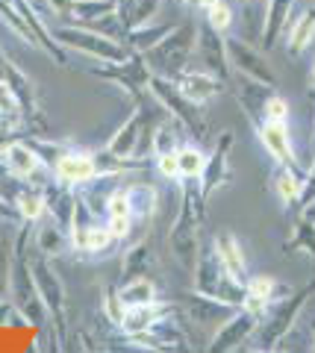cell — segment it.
<instances>
[{
    "instance_id": "cell-1",
    "label": "cell",
    "mask_w": 315,
    "mask_h": 353,
    "mask_svg": "<svg viewBox=\"0 0 315 353\" xmlns=\"http://www.w3.org/2000/svg\"><path fill=\"white\" fill-rule=\"evenodd\" d=\"M53 36L59 39L62 48L77 50L83 57H89L101 65H124V62L133 59V50H130L124 41H115L110 36H103V32L83 27V24L59 27V30H53Z\"/></svg>"
},
{
    "instance_id": "cell-2",
    "label": "cell",
    "mask_w": 315,
    "mask_h": 353,
    "mask_svg": "<svg viewBox=\"0 0 315 353\" xmlns=\"http://www.w3.org/2000/svg\"><path fill=\"white\" fill-rule=\"evenodd\" d=\"M309 294H315V283H309L303 292H292L283 301H277V309L271 315L263 318V333H259V345L265 350H274L280 341H283L292 330H295V321L301 318V309L307 306Z\"/></svg>"
},
{
    "instance_id": "cell-3",
    "label": "cell",
    "mask_w": 315,
    "mask_h": 353,
    "mask_svg": "<svg viewBox=\"0 0 315 353\" xmlns=\"http://www.w3.org/2000/svg\"><path fill=\"white\" fill-rule=\"evenodd\" d=\"M148 92L154 94V101L159 103V109H168V115L177 121V124L186 130V132H194V136H201V115H198V106L189 103L186 97L180 94L177 83H174V77H162V74H150L148 80Z\"/></svg>"
},
{
    "instance_id": "cell-4",
    "label": "cell",
    "mask_w": 315,
    "mask_h": 353,
    "mask_svg": "<svg viewBox=\"0 0 315 353\" xmlns=\"http://www.w3.org/2000/svg\"><path fill=\"white\" fill-rule=\"evenodd\" d=\"M194 41H198V27L194 24H177L154 50H148L145 57L154 65H159V68H165L171 74H180L192 59Z\"/></svg>"
},
{
    "instance_id": "cell-5",
    "label": "cell",
    "mask_w": 315,
    "mask_h": 353,
    "mask_svg": "<svg viewBox=\"0 0 315 353\" xmlns=\"http://www.w3.org/2000/svg\"><path fill=\"white\" fill-rule=\"evenodd\" d=\"M224 41H227V59H230V68H236L242 77H247V80H254L259 85H268V88L277 85V77H274V71H271L268 59L254 48L251 41L242 39V36H230Z\"/></svg>"
},
{
    "instance_id": "cell-6",
    "label": "cell",
    "mask_w": 315,
    "mask_h": 353,
    "mask_svg": "<svg viewBox=\"0 0 315 353\" xmlns=\"http://www.w3.org/2000/svg\"><path fill=\"white\" fill-rule=\"evenodd\" d=\"M236 145V139H233V132H221L219 139H215V148L212 153L206 157V168L201 174V192L203 197H212L215 192H221L227 183H230V176H233V168H230V150Z\"/></svg>"
},
{
    "instance_id": "cell-7",
    "label": "cell",
    "mask_w": 315,
    "mask_h": 353,
    "mask_svg": "<svg viewBox=\"0 0 315 353\" xmlns=\"http://www.w3.org/2000/svg\"><path fill=\"white\" fill-rule=\"evenodd\" d=\"M15 277V309H18V315H21V321H27V324H45L48 321V306L45 301H41V294H39V285L36 280H32V271H30V265H18V268L12 271Z\"/></svg>"
},
{
    "instance_id": "cell-8",
    "label": "cell",
    "mask_w": 315,
    "mask_h": 353,
    "mask_svg": "<svg viewBox=\"0 0 315 353\" xmlns=\"http://www.w3.org/2000/svg\"><path fill=\"white\" fill-rule=\"evenodd\" d=\"M150 118L145 109H136L133 115H130L121 127L112 132V139L106 141V150L112 153L118 159H127V162H136L139 157V145H142V139L150 136Z\"/></svg>"
},
{
    "instance_id": "cell-9",
    "label": "cell",
    "mask_w": 315,
    "mask_h": 353,
    "mask_svg": "<svg viewBox=\"0 0 315 353\" xmlns=\"http://www.w3.org/2000/svg\"><path fill=\"white\" fill-rule=\"evenodd\" d=\"M259 324H263V318H256L251 315L247 309L238 306L236 312L227 318V321H221V327L215 330V336L210 341V350H236V347H242L251 341V336L259 330Z\"/></svg>"
},
{
    "instance_id": "cell-10",
    "label": "cell",
    "mask_w": 315,
    "mask_h": 353,
    "mask_svg": "<svg viewBox=\"0 0 315 353\" xmlns=\"http://www.w3.org/2000/svg\"><path fill=\"white\" fill-rule=\"evenodd\" d=\"M168 248L174 253V259L192 274L194 262H198V253H201V227L189 215L180 212V218L174 221V227L168 233Z\"/></svg>"
},
{
    "instance_id": "cell-11",
    "label": "cell",
    "mask_w": 315,
    "mask_h": 353,
    "mask_svg": "<svg viewBox=\"0 0 315 353\" xmlns=\"http://www.w3.org/2000/svg\"><path fill=\"white\" fill-rule=\"evenodd\" d=\"M0 157H3L6 171L12 174L15 180L30 183V185H39V183H41V180H39V174H45V171H48L45 159H41L30 145H24V141H12V145H6Z\"/></svg>"
},
{
    "instance_id": "cell-12",
    "label": "cell",
    "mask_w": 315,
    "mask_h": 353,
    "mask_svg": "<svg viewBox=\"0 0 315 353\" xmlns=\"http://www.w3.org/2000/svg\"><path fill=\"white\" fill-rule=\"evenodd\" d=\"M174 83H177L180 94L194 106L210 103L212 97H219L221 88H224V83L219 80V77H212L203 68H183L180 74H174Z\"/></svg>"
},
{
    "instance_id": "cell-13",
    "label": "cell",
    "mask_w": 315,
    "mask_h": 353,
    "mask_svg": "<svg viewBox=\"0 0 315 353\" xmlns=\"http://www.w3.org/2000/svg\"><path fill=\"white\" fill-rule=\"evenodd\" d=\"M53 176L65 185H83L97 176V162L94 153L85 150H62L57 159H53Z\"/></svg>"
},
{
    "instance_id": "cell-14",
    "label": "cell",
    "mask_w": 315,
    "mask_h": 353,
    "mask_svg": "<svg viewBox=\"0 0 315 353\" xmlns=\"http://www.w3.org/2000/svg\"><path fill=\"white\" fill-rule=\"evenodd\" d=\"M194 48H198L201 57H203V71L219 77L221 83L230 80V59H227V41H224L221 32H215L212 27H201Z\"/></svg>"
},
{
    "instance_id": "cell-15",
    "label": "cell",
    "mask_w": 315,
    "mask_h": 353,
    "mask_svg": "<svg viewBox=\"0 0 315 353\" xmlns=\"http://www.w3.org/2000/svg\"><path fill=\"white\" fill-rule=\"evenodd\" d=\"M180 309L186 312L189 321L194 324H206V321H227L238 306L233 303H224L219 301V297H212V294H203V292H189V294H183V301H180Z\"/></svg>"
},
{
    "instance_id": "cell-16",
    "label": "cell",
    "mask_w": 315,
    "mask_h": 353,
    "mask_svg": "<svg viewBox=\"0 0 315 353\" xmlns=\"http://www.w3.org/2000/svg\"><path fill=\"white\" fill-rule=\"evenodd\" d=\"M256 124V121H251ZM256 136L263 141V148L268 150V157L274 159L277 165H298L295 159V148H292V136H289V124L286 121H263V124H256Z\"/></svg>"
},
{
    "instance_id": "cell-17",
    "label": "cell",
    "mask_w": 315,
    "mask_h": 353,
    "mask_svg": "<svg viewBox=\"0 0 315 353\" xmlns=\"http://www.w3.org/2000/svg\"><path fill=\"white\" fill-rule=\"evenodd\" d=\"M30 271H32V280H36V285H39L41 301H45V306H48V315L59 321V318L65 315V285L59 280V274L53 271L45 259L32 262Z\"/></svg>"
},
{
    "instance_id": "cell-18",
    "label": "cell",
    "mask_w": 315,
    "mask_h": 353,
    "mask_svg": "<svg viewBox=\"0 0 315 353\" xmlns=\"http://www.w3.org/2000/svg\"><path fill=\"white\" fill-rule=\"evenodd\" d=\"M212 248H215V253H219V259L224 262L227 274H230L238 285H245L247 277H251V271H247V256H245L242 245H238L236 233H230V230H221V233L212 239Z\"/></svg>"
},
{
    "instance_id": "cell-19",
    "label": "cell",
    "mask_w": 315,
    "mask_h": 353,
    "mask_svg": "<svg viewBox=\"0 0 315 353\" xmlns=\"http://www.w3.org/2000/svg\"><path fill=\"white\" fill-rule=\"evenodd\" d=\"M295 12V0H265V18H263V32H259V44L263 50H274L280 36H283L286 24Z\"/></svg>"
},
{
    "instance_id": "cell-20",
    "label": "cell",
    "mask_w": 315,
    "mask_h": 353,
    "mask_svg": "<svg viewBox=\"0 0 315 353\" xmlns=\"http://www.w3.org/2000/svg\"><path fill=\"white\" fill-rule=\"evenodd\" d=\"M168 312V306L165 303H148V306H127L124 309V315H121V321H118V330L130 339V336H142L148 333L150 327H154L156 318H162Z\"/></svg>"
},
{
    "instance_id": "cell-21",
    "label": "cell",
    "mask_w": 315,
    "mask_h": 353,
    "mask_svg": "<svg viewBox=\"0 0 315 353\" xmlns=\"http://www.w3.org/2000/svg\"><path fill=\"white\" fill-rule=\"evenodd\" d=\"M45 201H48V215L57 221L59 227L71 230L74 209H77V192H71V185H65V183L57 180V185H48Z\"/></svg>"
},
{
    "instance_id": "cell-22",
    "label": "cell",
    "mask_w": 315,
    "mask_h": 353,
    "mask_svg": "<svg viewBox=\"0 0 315 353\" xmlns=\"http://www.w3.org/2000/svg\"><path fill=\"white\" fill-rule=\"evenodd\" d=\"M21 15H24V21L30 24V30H32V36H36V41L45 48L53 59H57V65H65V53H62V44H59V39L53 36V32L45 27V21L39 18V12H36V6L32 3H27V0H15L12 3Z\"/></svg>"
},
{
    "instance_id": "cell-23",
    "label": "cell",
    "mask_w": 315,
    "mask_h": 353,
    "mask_svg": "<svg viewBox=\"0 0 315 353\" xmlns=\"http://www.w3.org/2000/svg\"><path fill=\"white\" fill-rule=\"evenodd\" d=\"M174 27H177L174 21H168V24H159V21H148V24L136 27V30H127L124 44L136 53V57H145V53H148V50H154L156 44L165 39Z\"/></svg>"
},
{
    "instance_id": "cell-24",
    "label": "cell",
    "mask_w": 315,
    "mask_h": 353,
    "mask_svg": "<svg viewBox=\"0 0 315 353\" xmlns=\"http://www.w3.org/2000/svg\"><path fill=\"white\" fill-rule=\"evenodd\" d=\"M312 44H315V6H307L295 18V24H292V32L286 39V50H289L292 59H298L301 53H307L312 48Z\"/></svg>"
},
{
    "instance_id": "cell-25",
    "label": "cell",
    "mask_w": 315,
    "mask_h": 353,
    "mask_svg": "<svg viewBox=\"0 0 315 353\" xmlns=\"http://www.w3.org/2000/svg\"><path fill=\"white\" fill-rule=\"evenodd\" d=\"M303 189H307V174L298 171V165H277V174H274V192L280 197L283 206H292L295 201L303 197Z\"/></svg>"
},
{
    "instance_id": "cell-26",
    "label": "cell",
    "mask_w": 315,
    "mask_h": 353,
    "mask_svg": "<svg viewBox=\"0 0 315 353\" xmlns=\"http://www.w3.org/2000/svg\"><path fill=\"white\" fill-rule=\"evenodd\" d=\"M162 0H121L115 3V15L121 18V24L127 30H136L148 24V21H156Z\"/></svg>"
},
{
    "instance_id": "cell-27",
    "label": "cell",
    "mask_w": 315,
    "mask_h": 353,
    "mask_svg": "<svg viewBox=\"0 0 315 353\" xmlns=\"http://www.w3.org/2000/svg\"><path fill=\"white\" fill-rule=\"evenodd\" d=\"M154 265V253H150V245L148 241H136L130 245L121 256V280H133V277H145Z\"/></svg>"
},
{
    "instance_id": "cell-28",
    "label": "cell",
    "mask_w": 315,
    "mask_h": 353,
    "mask_svg": "<svg viewBox=\"0 0 315 353\" xmlns=\"http://www.w3.org/2000/svg\"><path fill=\"white\" fill-rule=\"evenodd\" d=\"M36 248H39V253H45V256H59V253H65V248H71L68 230L59 227L53 218L45 221V224L36 230Z\"/></svg>"
},
{
    "instance_id": "cell-29",
    "label": "cell",
    "mask_w": 315,
    "mask_h": 353,
    "mask_svg": "<svg viewBox=\"0 0 315 353\" xmlns=\"http://www.w3.org/2000/svg\"><path fill=\"white\" fill-rule=\"evenodd\" d=\"M118 297L124 301V306H148V303L159 301V289H156V283L145 274V277L127 280L121 289H118Z\"/></svg>"
},
{
    "instance_id": "cell-30",
    "label": "cell",
    "mask_w": 315,
    "mask_h": 353,
    "mask_svg": "<svg viewBox=\"0 0 315 353\" xmlns=\"http://www.w3.org/2000/svg\"><path fill=\"white\" fill-rule=\"evenodd\" d=\"M127 197L133 206V218H154L156 215V203H159V192L150 183H133L127 185Z\"/></svg>"
},
{
    "instance_id": "cell-31",
    "label": "cell",
    "mask_w": 315,
    "mask_h": 353,
    "mask_svg": "<svg viewBox=\"0 0 315 353\" xmlns=\"http://www.w3.org/2000/svg\"><path fill=\"white\" fill-rule=\"evenodd\" d=\"M15 215L24 218L27 224H39L41 215H48V201H45V192H36V189H27L15 197Z\"/></svg>"
},
{
    "instance_id": "cell-32",
    "label": "cell",
    "mask_w": 315,
    "mask_h": 353,
    "mask_svg": "<svg viewBox=\"0 0 315 353\" xmlns=\"http://www.w3.org/2000/svg\"><path fill=\"white\" fill-rule=\"evenodd\" d=\"M180 212L189 215L194 224L203 230V224H206V197L201 192L198 180H189L186 185H183V209H180Z\"/></svg>"
},
{
    "instance_id": "cell-33",
    "label": "cell",
    "mask_w": 315,
    "mask_h": 353,
    "mask_svg": "<svg viewBox=\"0 0 315 353\" xmlns=\"http://www.w3.org/2000/svg\"><path fill=\"white\" fill-rule=\"evenodd\" d=\"M245 292H251V294H256V297H265V301H268L271 306H274V303L280 301L277 294H292L289 285L277 283L274 277H268V274H254V277H247Z\"/></svg>"
},
{
    "instance_id": "cell-34",
    "label": "cell",
    "mask_w": 315,
    "mask_h": 353,
    "mask_svg": "<svg viewBox=\"0 0 315 353\" xmlns=\"http://www.w3.org/2000/svg\"><path fill=\"white\" fill-rule=\"evenodd\" d=\"M177 157H180V180H201L206 168V153L194 145H180Z\"/></svg>"
},
{
    "instance_id": "cell-35",
    "label": "cell",
    "mask_w": 315,
    "mask_h": 353,
    "mask_svg": "<svg viewBox=\"0 0 315 353\" xmlns=\"http://www.w3.org/2000/svg\"><path fill=\"white\" fill-rule=\"evenodd\" d=\"M110 12H115L112 0H74V15L71 18L77 21V24H89V21L103 18Z\"/></svg>"
},
{
    "instance_id": "cell-36",
    "label": "cell",
    "mask_w": 315,
    "mask_h": 353,
    "mask_svg": "<svg viewBox=\"0 0 315 353\" xmlns=\"http://www.w3.org/2000/svg\"><path fill=\"white\" fill-rule=\"evenodd\" d=\"M295 248H301V253H307V256L315 259V227L301 218H298V224L292 227V236L286 239V250H295Z\"/></svg>"
},
{
    "instance_id": "cell-37",
    "label": "cell",
    "mask_w": 315,
    "mask_h": 353,
    "mask_svg": "<svg viewBox=\"0 0 315 353\" xmlns=\"http://www.w3.org/2000/svg\"><path fill=\"white\" fill-rule=\"evenodd\" d=\"M236 24V9L227 3V0H219V3H212L206 9V27H212L215 32H230V27Z\"/></svg>"
},
{
    "instance_id": "cell-38",
    "label": "cell",
    "mask_w": 315,
    "mask_h": 353,
    "mask_svg": "<svg viewBox=\"0 0 315 353\" xmlns=\"http://www.w3.org/2000/svg\"><path fill=\"white\" fill-rule=\"evenodd\" d=\"M118 215H133V206H130L127 189H112V194L106 197V218H118Z\"/></svg>"
},
{
    "instance_id": "cell-39",
    "label": "cell",
    "mask_w": 315,
    "mask_h": 353,
    "mask_svg": "<svg viewBox=\"0 0 315 353\" xmlns=\"http://www.w3.org/2000/svg\"><path fill=\"white\" fill-rule=\"evenodd\" d=\"M156 171H159L162 180H180V157H177V150L156 153Z\"/></svg>"
},
{
    "instance_id": "cell-40",
    "label": "cell",
    "mask_w": 315,
    "mask_h": 353,
    "mask_svg": "<svg viewBox=\"0 0 315 353\" xmlns=\"http://www.w3.org/2000/svg\"><path fill=\"white\" fill-rule=\"evenodd\" d=\"M124 301L121 297H118V289H110V285H106L103 289V312H106V318H110V321L118 327V321H121V315H124Z\"/></svg>"
},
{
    "instance_id": "cell-41",
    "label": "cell",
    "mask_w": 315,
    "mask_h": 353,
    "mask_svg": "<svg viewBox=\"0 0 315 353\" xmlns=\"http://www.w3.org/2000/svg\"><path fill=\"white\" fill-rule=\"evenodd\" d=\"M180 148V136L171 127H154V157L165 150H177Z\"/></svg>"
},
{
    "instance_id": "cell-42",
    "label": "cell",
    "mask_w": 315,
    "mask_h": 353,
    "mask_svg": "<svg viewBox=\"0 0 315 353\" xmlns=\"http://www.w3.org/2000/svg\"><path fill=\"white\" fill-rule=\"evenodd\" d=\"M263 115L268 121H286V124H289V103L280 94H271L265 101V106H263Z\"/></svg>"
},
{
    "instance_id": "cell-43",
    "label": "cell",
    "mask_w": 315,
    "mask_h": 353,
    "mask_svg": "<svg viewBox=\"0 0 315 353\" xmlns=\"http://www.w3.org/2000/svg\"><path fill=\"white\" fill-rule=\"evenodd\" d=\"M133 224H136V218H133V215H118V218H106V227L112 230L115 241H121V239H127L130 233H133Z\"/></svg>"
},
{
    "instance_id": "cell-44",
    "label": "cell",
    "mask_w": 315,
    "mask_h": 353,
    "mask_svg": "<svg viewBox=\"0 0 315 353\" xmlns=\"http://www.w3.org/2000/svg\"><path fill=\"white\" fill-rule=\"evenodd\" d=\"M50 9L57 15H74V0H50Z\"/></svg>"
},
{
    "instance_id": "cell-45",
    "label": "cell",
    "mask_w": 315,
    "mask_h": 353,
    "mask_svg": "<svg viewBox=\"0 0 315 353\" xmlns=\"http://www.w3.org/2000/svg\"><path fill=\"white\" fill-rule=\"evenodd\" d=\"M301 221H307V224L315 227V194L309 197L307 203H303V209H301Z\"/></svg>"
},
{
    "instance_id": "cell-46",
    "label": "cell",
    "mask_w": 315,
    "mask_h": 353,
    "mask_svg": "<svg viewBox=\"0 0 315 353\" xmlns=\"http://www.w3.org/2000/svg\"><path fill=\"white\" fill-rule=\"evenodd\" d=\"M18 315V309L9 303V301H0V324H6V321H12V318Z\"/></svg>"
},
{
    "instance_id": "cell-47",
    "label": "cell",
    "mask_w": 315,
    "mask_h": 353,
    "mask_svg": "<svg viewBox=\"0 0 315 353\" xmlns=\"http://www.w3.org/2000/svg\"><path fill=\"white\" fill-rule=\"evenodd\" d=\"M183 3H186L189 9H194V12H206V9H210L212 3H219V0H183Z\"/></svg>"
},
{
    "instance_id": "cell-48",
    "label": "cell",
    "mask_w": 315,
    "mask_h": 353,
    "mask_svg": "<svg viewBox=\"0 0 315 353\" xmlns=\"http://www.w3.org/2000/svg\"><path fill=\"white\" fill-rule=\"evenodd\" d=\"M0 218H12V209H9V203H3V197H0Z\"/></svg>"
},
{
    "instance_id": "cell-49",
    "label": "cell",
    "mask_w": 315,
    "mask_h": 353,
    "mask_svg": "<svg viewBox=\"0 0 315 353\" xmlns=\"http://www.w3.org/2000/svg\"><path fill=\"white\" fill-rule=\"evenodd\" d=\"M309 85H312V94H315V65H312V74H309Z\"/></svg>"
},
{
    "instance_id": "cell-50",
    "label": "cell",
    "mask_w": 315,
    "mask_h": 353,
    "mask_svg": "<svg viewBox=\"0 0 315 353\" xmlns=\"http://www.w3.org/2000/svg\"><path fill=\"white\" fill-rule=\"evenodd\" d=\"M312 345H315V321H312Z\"/></svg>"
},
{
    "instance_id": "cell-51",
    "label": "cell",
    "mask_w": 315,
    "mask_h": 353,
    "mask_svg": "<svg viewBox=\"0 0 315 353\" xmlns=\"http://www.w3.org/2000/svg\"><path fill=\"white\" fill-rule=\"evenodd\" d=\"M6 3H15V0H6Z\"/></svg>"
},
{
    "instance_id": "cell-52",
    "label": "cell",
    "mask_w": 315,
    "mask_h": 353,
    "mask_svg": "<svg viewBox=\"0 0 315 353\" xmlns=\"http://www.w3.org/2000/svg\"><path fill=\"white\" fill-rule=\"evenodd\" d=\"M112 3H121V0H112Z\"/></svg>"
},
{
    "instance_id": "cell-53",
    "label": "cell",
    "mask_w": 315,
    "mask_h": 353,
    "mask_svg": "<svg viewBox=\"0 0 315 353\" xmlns=\"http://www.w3.org/2000/svg\"><path fill=\"white\" fill-rule=\"evenodd\" d=\"M180 3H183V0H180Z\"/></svg>"
}]
</instances>
